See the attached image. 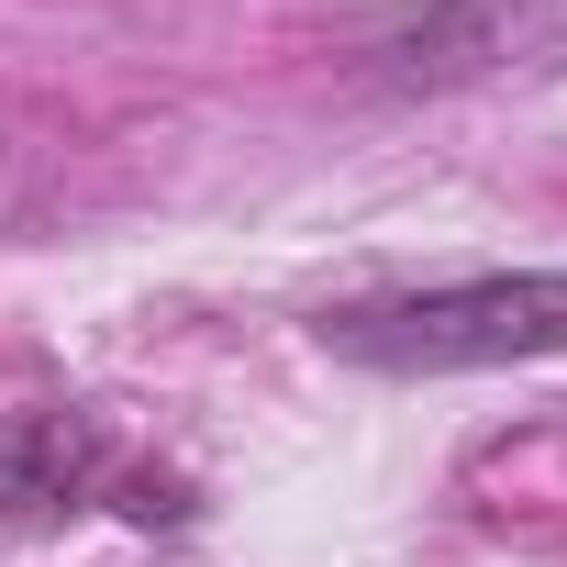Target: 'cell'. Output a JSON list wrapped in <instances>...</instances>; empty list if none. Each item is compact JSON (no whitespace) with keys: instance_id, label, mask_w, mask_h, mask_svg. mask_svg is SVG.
<instances>
[{"instance_id":"7a4b0ae2","label":"cell","mask_w":567,"mask_h":567,"mask_svg":"<svg viewBox=\"0 0 567 567\" xmlns=\"http://www.w3.org/2000/svg\"><path fill=\"white\" fill-rule=\"evenodd\" d=\"M545 34H556V0H434V12L368 34V79L379 90H467V79H501Z\"/></svg>"},{"instance_id":"3957f363","label":"cell","mask_w":567,"mask_h":567,"mask_svg":"<svg viewBox=\"0 0 567 567\" xmlns=\"http://www.w3.org/2000/svg\"><path fill=\"white\" fill-rule=\"evenodd\" d=\"M101 478H112V445L90 412H34V423L0 434V501H23V512H68Z\"/></svg>"},{"instance_id":"6da1fadb","label":"cell","mask_w":567,"mask_h":567,"mask_svg":"<svg viewBox=\"0 0 567 567\" xmlns=\"http://www.w3.org/2000/svg\"><path fill=\"white\" fill-rule=\"evenodd\" d=\"M312 334H323V357L379 368V379L534 368V357H567V267H489V278H445V290L346 301Z\"/></svg>"}]
</instances>
